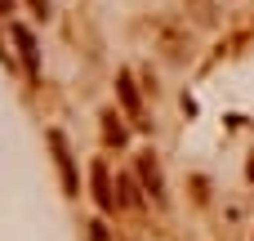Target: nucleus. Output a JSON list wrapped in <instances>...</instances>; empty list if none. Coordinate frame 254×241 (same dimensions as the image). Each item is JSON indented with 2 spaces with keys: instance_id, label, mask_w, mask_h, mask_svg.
Segmentation results:
<instances>
[{
  "instance_id": "f257e3e1",
  "label": "nucleus",
  "mask_w": 254,
  "mask_h": 241,
  "mask_svg": "<svg viewBox=\"0 0 254 241\" xmlns=\"http://www.w3.org/2000/svg\"><path fill=\"white\" fill-rule=\"evenodd\" d=\"M49 148H54V157H58V170H63V188H67V192H76V188H80V183H76V165H71L67 139H63L58 130H49Z\"/></svg>"
},
{
  "instance_id": "f03ea898",
  "label": "nucleus",
  "mask_w": 254,
  "mask_h": 241,
  "mask_svg": "<svg viewBox=\"0 0 254 241\" xmlns=\"http://www.w3.org/2000/svg\"><path fill=\"white\" fill-rule=\"evenodd\" d=\"M13 40H18V49H22V63H27V72L36 76V72H40V49H36V36H31L22 22H13Z\"/></svg>"
},
{
  "instance_id": "7ed1b4c3",
  "label": "nucleus",
  "mask_w": 254,
  "mask_h": 241,
  "mask_svg": "<svg viewBox=\"0 0 254 241\" xmlns=\"http://www.w3.org/2000/svg\"><path fill=\"white\" fill-rule=\"evenodd\" d=\"M94 197H98L103 210H116V197L107 192V165L103 161H94Z\"/></svg>"
},
{
  "instance_id": "20e7f679",
  "label": "nucleus",
  "mask_w": 254,
  "mask_h": 241,
  "mask_svg": "<svg viewBox=\"0 0 254 241\" xmlns=\"http://www.w3.org/2000/svg\"><path fill=\"white\" fill-rule=\"evenodd\" d=\"M138 174H143L147 192H152V197H161V170H156V161H152V157H138Z\"/></svg>"
},
{
  "instance_id": "39448f33",
  "label": "nucleus",
  "mask_w": 254,
  "mask_h": 241,
  "mask_svg": "<svg viewBox=\"0 0 254 241\" xmlns=\"http://www.w3.org/2000/svg\"><path fill=\"white\" fill-rule=\"evenodd\" d=\"M116 89H121V98H125V112H129V116H138V94H134V80H129V76H121V80H116Z\"/></svg>"
},
{
  "instance_id": "423d86ee",
  "label": "nucleus",
  "mask_w": 254,
  "mask_h": 241,
  "mask_svg": "<svg viewBox=\"0 0 254 241\" xmlns=\"http://www.w3.org/2000/svg\"><path fill=\"white\" fill-rule=\"evenodd\" d=\"M103 121H107V139H116V143H121V139H125V130L116 125V116H103Z\"/></svg>"
},
{
  "instance_id": "0eeeda50",
  "label": "nucleus",
  "mask_w": 254,
  "mask_h": 241,
  "mask_svg": "<svg viewBox=\"0 0 254 241\" xmlns=\"http://www.w3.org/2000/svg\"><path fill=\"white\" fill-rule=\"evenodd\" d=\"M89 241H112V233H107L103 224H89Z\"/></svg>"
},
{
  "instance_id": "6e6552de",
  "label": "nucleus",
  "mask_w": 254,
  "mask_h": 241,
  "mask_svg": "<svg viewBox=\"0 0 254 241\" xmlns=\"http://www.w3.org/2000/svg\"><path fill=\"white\" fill-rule=\"evenodd\" d=\"M9 9H13V0H0V13H9Z\"/></svg>"
},
{
  "instance_id": "1a4fd4ad",
  "label": "nucleus",
  "mask_w": 254,
  "mask_h": 241,
  "mask_svg": "<svg viewBox=\"0 0 254 241\" xmlns=\"http://www.w3.org/2000/svg\"><path fill=\"white\" fill-rule=\"evenodd\" d=\"M31 4H36V9H49V0H31Z\"/></svg>"
},
{
  "instance_id": "9d476101",
  "label": "nucleus",
  "mask_w": 254,
  "mask_h": 241,
  "mask_svg": "<svg viewBox=\"0 0 254 241\" xmlns=\"http://www.w3.org/2000/svg\"><path fill=\"white\" fill-rule=\"evenodd\" d=\"M246 174H250V179H254V157H250V165H246Z\"/></svg>"
}]
</instances>
